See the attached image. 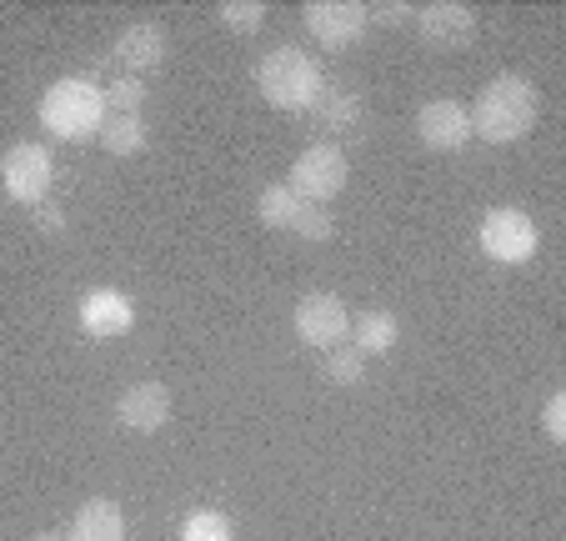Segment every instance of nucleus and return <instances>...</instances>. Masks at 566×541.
<instances>
[{"label":"nucleus","mask_w":566,"mask_h":541,"mask_svg":"<svg viewBox=\"0 0 566 541\" xmlns=\"http://www.w3.org/2000/svg\"><path fill=\"white\" fill-rule=\"evenodd\" d=\"M542 116V91L526 75H496L481 85L476 111H471V136L492 141V146H512L536 131Z\"/></svg>","instance_id":"1"},{"label":"nucleus","mask_w":566,"mask_h":541,"mask_svg":"<svg viewBox=\"0 0 566 541\" xmlns=\"http://www.w3.org/2000/svg\"><path fill=\"white\" fill-rule=\"evenodd\" d=\"M106 116H111L106 91H101L91 75H61L55 85H45V96H41V126L51 131L55 141L101 136Z\"/></svg>","instance_id":"2"},{"label":"nucleus","mask_w":566,"mask_h":541,"mask_svg":"<svg viewBox=\"0 0 566 541\" xmlns=\"http://www.w3.org/2000/svg\"><path fill=\"white\" fill-rule=\"evenodd\" d=\"M256 85H261V96H266V106L301 116V111H316L321 91H326V75H321V65L301 45H276L256 65Z\"/></svg>","instance_id":"3"},{"label":"nucleus","mask_w":566,"mask_h":541,"mask_svg":"<svg viewBox=\"0 0 566 541\" xmlns=\"http://www.w3.org/2000/svg\"><path fill=\"white\" fill-rule=\"evenodd\" d=\"M476 241L496 266H526L542 251V231H536V221L522 206H496V211H486Z\"/></svg>","instance_id":"4"},{"label":"nucleus","mask_w":566,"mask_h":541,"mask_svg":"<svg viewBox=\"0 0 566 541\" xmlns=\"http://www.w3.org/2000/svg\"><path fill=\"white\" fill-rule=\"evenodd\" d=\"M346 176H352V166H346V150L332 146V141H321V146H311V150H301V156H296L286 186L306 206H326V201H336V196L346 191Z\"/></svg>","instance_id":"5"},{"label":"nucleus","mask_w":566,"mask_h":541,"mask_svg":"<svg viewBox=\"0 0 566 541\" xmlns=\"http://www.w3.org/2000/svg\"><path fill=\"white\" fill-rule=\"evenodd\" d=\"M51 180H55V156L41 141H15L6 150V160H0V186L21 206H41L45 191H51Z\"/></svg>","instance_id":"6"},{"label":"nucleus","mask_w":566,"mask_h":541,"mask_svg":"<svg viewBox=\"0 0 566 541\" xmlns=\"http://www.w3.org/2000/svg\"><path fill=\"white\" fill-rule=\"evenodd\" d=\"M291 326H296V336L306 341V346L332 351L352 336V311H346V301L336 296V291H311V296L296 301Z\"/></svg>","instance_id":"7"},{"label":"nucleus","mask_w":566,"mask_h":541,"mask_svg":"<svg viewBox=\"0 0 566 541\" xmlns=\"http://www.w3.org/2000/svg\"><path fill=\"white\" fill-rule=\"evenodd\" d=\"M301 15H306V31L326 51H352L366 35V25H371L366 21V6H356V0H311Z\"/></svg>","instance_id":"8"},{"label":"nucleus","mask_w":566,"mask_h":541,"mask_svg":"<svg viewBox=\"0 0 566 541\" xmlns=\"http://www.w3.org/2000/svg\"><path fill=\"white\" fill-rule=\"evenodd\" d=\"M417 35L431 51H467L476 41V11L461 0H437V6L417 11Z\"/></svg>","instance_id":"9"},{"label":"nucleus","mask_w":566,"mask_h":541,"mask_svg":"<svg viewBox=\"0 0 566 541\" xmlns=\"http://www.w3.org/2000/svg\"><path fill=\"white\" fill-rule=\"evenodd\" d=\"M81 331L86 336H96V341H111V336H126L130 326H136V301L126 296V291H111V287H101V291H86L81 296Z\"/></svg>","instance_id":"10"},{"label":"nucleus","mask_w":566,"mask_h":541,"mask_svg":"<svg viewBox=\"0 0 566 541\" xmlns=\"http://www.w3.org/2000/svg\"><path fill=\"white\" fill-rule=\"evenodd\" d=\"M417 136H421L427 150H461L471 141V111L451 96L427 101L421 116H417Z\"/></svg>","instance_id":"11"},{"label":"nucleus","mask_w":566,"mask_h":541,"mask_svg":"<svg viewBox=\"0 0 566 541\" xmlns=\"http://www.w3.org/2000/svg\"><path fill=\"white\" fill-rule=\"evenodd\" d=\"M116 422L130 426V431H160V426L171 422V392L160 382H136L120 392L116 402Z\"/></svg>","instance_id":"12"},{"label":"nucleus","mask_w":566,"mask_h":541,"mask_svg":"<svg viewBox=\"0 0 566 541\" xmlns=\"http://www.w3.org/2000/svg\"><path fill=\"white\" fill-rule=\"evenodd\" d=\"M111 55L126 65V75H140V71H150V65L166 61V31H160L156 21H136L116 35V51Z\"/></svg>","instance_id":"13"},{"label":"nucleus","mask_w":566,"mask_h":541,"mask_svg":"<svg viewBox=\"0 0 566 541\" xmlns=\"http://www.w3.org/2000/svg\"><path fill=\"white\" fill-rule=\"evenodd\" d=\"M65 541H126V511H120L111 497L81 501V511L71 517Z\"/></svg>","instance_id":"14"},{"label":"nucleus","mask_w":566,"mask_h":541,"mask_svg":"<svg viewBox=\"0 0 566 541\" xmlns=\"http://www.w3.org/2000/svg\"><path fill=\"white\" fill-rule=\"evenodd\" d=\"M352 346L361 351V356H386V351L401 341V321L391 316V311H361V316L352 321Z\"/></svg>","instance_id":"15"},{"label":"nucleus","mask_w":566,"mask_h":541,"mask_svg":"<svg viewBox=\"0 0 566 541\" xmlns=\"http://www.w3.org/2000/svg\"><path fill=\"white\" fill-rule=\"evenodd\" d=\"M146 121H140V111H126V116H106V126H101V146L111 150V156H140L146 150Z\"/></svg>","instance_id":"16"},{"label":"nucleus","mask_w":566,"mask_h":541,"mask_svg":"<svg viewBox=\"0 0 566 541\" xmlns=\"http://www.w3.org/2000/svg\"><path fill=\"white\" fill-rule=\"evenodd\" d=\"M316 121L326 131H336V136H342V131H356L361 126V101H356L352 91H332V85H326L316 101Z\"/></svg>","instance_id":"17"},{"label":"nucleus","mask_w":566,"mask_h":541,"mask_svg":"<svg viewBox=\"0 0 566 541\" xmlns=\"http://www.w3.org/2000/svg\"><path fill=\"white\" fill-rule=\"evenodd\" d=\"M296 211H301V196L291 191L286 180H276V186H266V191H261V201H256V216L271 226V231H291V221H296Z\"/></svg>","instance_id":"18"},{"label":"nucleus","mask_w":566,"mask_h":541,"mask_svg":"<svg viewBox=\"0 0 566 541\" xmlns=\"http://www.w3.org/2000/svg\"><path fill=\"white\" fill-rule=\"evenodd\" d=\"M321 376H326V382H336V386H356L366 376V356L342 341V346L326 351V361H321Z\"/></svg>","instance_id":"19"},{"label":"nucleus","mask_w":566,"mask_h":541,"mask_svg":"<svg viewBox=\"0 0 566 541\" xmlns=\"http://www.w3.org/2000/svg\"><path fill=\"white\" fill-rule=\"evenodd\" d=\"M181 541H235V531H231V521H226L221 511L201 507V511H191V517L181 521Z\"/></svg>","instance_id":"20"},{"label":"nucleus","mask_w":566,"mask_h":541,"mask_svg":"<svg viewBox=\"0 0 566 541\" xmlns=\"http://www.w3.org/2000/svg\"><path fill=\"white\" fill-rule=\"evenodd\" d=\"M221 21L231 35H256L261 25H266V6H261V0H226Z\"/></svg>","instance_id":"21"},{"label":"nucleus","mask_w":566,"mask_h":541,"mask_svg":"<svg viewBox=\"0 0 566 541\" xmlns=\"http://www.w3.org/2000/svg\"><path fill=\"white\" fill-rule=\"evenodd\" d=\"M291 231H296L301 241H332V236H336V221H332V211H326V206H306V201H301V211H296V221H291Z\"/></svg>","instance_id":"22"},{"label":"nucleus","mask_w":566,"mask_h":541,"mask_svg":"<svg viewBox=\"0 0 566 541\" xmlns=\"http://www.w3.org/2000/svg\"><path fill=\"white\" fill-rule=\"evenodd\" d=\"M140 101H146V81H140V75L120 71L116 81L106 85V106H116L120 116H126V111H140Z\"/></svg>","instance_id":"23"},{"label":"nucleus","mask_w":566,"mask_h":541,"mask_svg":"<svg viewBox=\"0 0 566 541\" xmlns=\"http://www.w3.org/2000/svg\"><path fill=\"white\" fill-rule=\"evenodd\" d=\"M542 431L552 436L556 446L566 441V396H562V392H556L552 402H546V412H542Z\"/></svg>","instance_id":"24"},{"label":"nucleus","mask_w":566,"mask_h":541,"mask_svg":"<svg viewBox=\"0 0 566 541\" xmlns=\"http://www.w3.org/2000/svg\"><path fill=\"white\" fill-rule=\"evenodd\" d=\"M366 21L401 25V21H417V11H411V6H401V0H386V6H366Z\"/></svg>","instance_id":"25"},{"label":"nucleus","mask_w":566,"mask_h":541,"mask_svg":"<svg viewBox=\"0 0 566 541\" xmlns=\"http://www.w3.org/2000/svg\"><path fill=\"white\" fill-rule=\"evenodd\" d=\"M35 226H41V231H51V236H61L65 231V211H61V206H51V201H41V211H35Z\"/></svg>","instance_id":"26"},{"label":"nucleus","mask_w":566,"mask_h":541,"mask_svg":"<svg viewBox=\"0 0 566 541\" xmlns=\"http://www.w3.org/2000/svg\"><path fill=\"white\" fill-rule=\"evenodd\" d=\"M31 541H65V537H55V531H35Z\"/></svg>","instance_id":"27"}]
</instances>
